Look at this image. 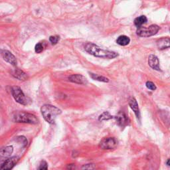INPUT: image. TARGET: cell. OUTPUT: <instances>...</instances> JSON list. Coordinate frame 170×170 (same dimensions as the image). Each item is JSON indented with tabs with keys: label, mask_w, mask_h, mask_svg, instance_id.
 Here are the masks:
<instances>
[{
	"label": "cell",
	"mask_w": 170,
	"mask_h": 170,
	"mask_svg": "<svg viewBox=\"0 0 170 170\" xmlns=\"http://www.w3.org/2000/svg\"><path fill=\"white\" fill-rule=\"evenodd\" d=\"M85 51L90 55H92L97 57L103 59H114L118 56V54L114 51L105 50L101 49L99 47L92 43H87L84 46Z\"/></svg>",
	"instance_id": "obj_1"
},
{
	"label": "cell",
	"mask_w": 170,
	"mask_h": 170,
	"mask_svg": "<svg viewBox=\"0 0 170 170\" xmlns=\"http://www.w3.org/2000/svg\"><path fill=\"white\" fill-rule=\"evenodd\" d=\"M42 116L49 124H54L57 116L61 114V110L55 106L51 104H44L41 108Z\"/></svg>",
	"instance_id": "obj_2"
},
{
	"label": "cell",
	"mask_w": 170,
	"mask_h": 170,
	"mask_svg": "<svg viewBox=\"0 0 170 170\" xmlns=\"http://www.w3.org/2000/svg\"><path fill=\"white\" fill-rule=\"evenodd\" d=\"M11 117V120L15 122L28 123L33 124H36L39 122V120L35 115L25 112H14L12 113Z\"/></svg>",
	"instance_id": "obj_3"
},
{
	"label": "cell",
	"mask_w": 170,
	"mask_h": 170,
	"mask_svg": "<svg viewBox=\"0 0 170 170\" xmlns=\"http://www.w3.org/2000/svg\"><path fill=\"white\" fill-rule=\"evenodd\" d=\"M159 30V27L157 25H152L148 28L140 27L137 29V34L140 37H148L156 35Z\"/></svg>",
	"instance_id": "obj_4"
},
{
	"label": "cell",
	"mask_w": 170,
	"mask_h": 170,
	"mask_svg": "<svg viewBox=\"0 0 170 170\" xmlns=\"http://www.w3.org/2000/svg\"><path fill=\"white\" fill-rule=\"evenodd\" d=\"M11 94L17 102L23 105H28L29 101L28 98L25 97L20 88L18 87H13L11 88Z\"/></svg>",
	"instance_id": "obj_5"
},
{
	"label": "cell",
	"mask_w": 170,
	"mask_h": 170,
	"mask_svg": "<svg viewBox=\"0 0 170 170\" xmlns=\"http://www.w3.org/2000/svg\"><path fill=\"white\" fill-rule=\"evenodd\" d=\"M117 146V141L114 138H105L101 140L99 146L102 150H111Z\"/></svg>",
	"instance_id": "obj_6"
},
{
	"label": "cell",
	"mask_w": 170,
	"mask_h": 170,
	"mask_svg": "<svg viewBox=\"0 0 170 170\" xmlns=\"http://www.w3.org/2000/svg\"><path fill=\"white\" fill-rule=\"evenodd\" d=\"M1 56L4 59V61H6V62L9 63V64H11V65L13 66L17 65V60L16 56H15L11 52H9V51L2 50Z\"/></svg>",
	"instance_id": "obj_7"
},
{
	"label": "cell",
	"mask_w": 170,
	"mask_h": 170,
	"mask_svg": "<svg viewBox=\"0 0 170 170\" xmlns=\"http://www.w3.org/2000/svg\"><path fill=\"white\" fill-rule=\"evenodd\" d=\"M18 158L17 157H12L6 159L1 165V170H11L18 162Z\"/></svg>",
	"instance_id": "obj_8"
},
{
	"label": "cell",
	"mask_w": 170,
	"mask_h": 170,
	"mask_svg": "<svg viewBox=\"0 0 170 170\" xmlns=\"http://www.w3.org/2000/svg\"><path fill=\"white\" fill-rule=\"evenodd\" d=\"M148 64H149V65L153 68V69L156 70V71L160 70L159 62L158 58H157L156 55H150L148 58Z\"/></svg>",
	"instance_id": "obj_9"
},
{
	"label": "cell",
	"mask_w": 170,
	"mask_h": 170,
	"mask_svg": "<svg viewBox=\"0 0 170 170\" xmlns=\"http://www.w3.org/2000/svg\"><path fill=\"white\" fill-rule=\"evenodd\" d=\"M128 104H129V106L130 107V108H131V109L135 113V114L137 116V118H140V113L138 104L136 100H135L134 97L130 98Z\"/></svg>",
	"instance_id": "obj_10"
},
{
	"label": "cell",
	"mask_w": 170,
	"mask_h": 170,
	"mask_svg": "<svg viewBox=\"0 0 170 170\" xmlns=\"http://www.w3.org/2000/svg\"><path fill=\"white\" fill-rule=\"evenodd\" d=\"M68 80L71 82L80 84V85H85L87 82V78L81 75H73L68 78Z\"/></svg>",
	"instance_id": "obj_11"
},
{
	"label": "cell",
	"mask_w": 170,
	"mask_h": 170,
	"mask_svg": "<svg viewBox=\"0 0 170 170\" xmlns=\"http://www.w3.org/2000/svg\"><path fill=\"white\" fill-rule=\"evenodd\" d=\"M116 122L118 125L121 126H124L128 124V118L125 115L124 112H120L118 113L117 116L116 117Z\"/></svg>",
	"instance_id": "obj_12"
},
{
	"label": "cell",
	"mask_w": 170,
	"mask_h": 170,
	"mask_svg": "<svg viewBox=\"0 0 170 170\" xmlns=\"http://www.w3.org/2000/svg\"><path fill=\"white\" fill-rule=\"evenodd\" d=\"M157 47L159 49H164L170 47V39L169 38H162L157 42Z\"/></svg>",
	"instance_id": "obj_13"
},
{
	"label": "cell",
	"mask_w": 170,
	"mask_h": 170,
	"mask_svg": "<svg viewBox=\"0 0 170 170\" xmlns=\"http://www.w3.org/2000/svg\"><path fill=\"white\" fill-rule=\"evenodd\" d=\"M13 75L16 78H18V79L20 80H26L28 78V75L26 73H25L23 71H21L20 69H18V68L15 70Z\"/></svg>",
	"instance_id": "obj_14"
},
{
	"label": "cell",
	"mask_w": 170,
	"mask_h": 170,
	"mask_svg": "<svg viewBox=\"0 0 170 170\" xmlns=\"http://www.w3.org/2000/svg\"><path fill=\"white\" fill-rule=\"evenodd\" d=\"M130 42V39L128 36L126 35H121L120 37H118L117 40H116V43L118 44V45H122V46H126L127 45H128Z\"/></svg>",
	"instance_id": "obj_15"
},
{
	"label": "cell",
	"mask_w": 170,
	"mask_h": 170,
	"mask_svg": "<svg viewBox=\"0 0 170 170\" xmlns=\"http://www.w3.org/2000/svg\"><path fill=\"white\" fill-rule=\"evenodd\" d=\"M147 20V19L146 16H141L138 17V18L135 19L134 24H135V26L138 27V28H140V27H142L143 24L146 23Z\"/></svg>",
	"instance_id": "obj_16"
},
{
	"label": "cell",
	"mask_w": 170,
	"mask_h": 170,
	"mask_svg": "<svg viewBox=\"0 0 170 170\" xmlns=\"http://www.w3.org/2000/svg\"><path fill=\"white\" fill-rule=\"evenodd\" d=\"M13 146H7L1 150V152H0V154H1V156L3 157H7L9 156L10 155L13 153Z\"/></svg>",
	"instance_id": "obj_17"
},
{
	"label": "cell",
	"mask_w": 170,
	"mask_h": 170,
	"mask_svg": "<svg viewBox=\"0 0 170 170\" xmlns=\"http://www.w3.org/2000/svg\"><path fill=\"white\" fill-rule=\"evenodd\" d=\"M89 74H90V76L92 78L93 80L100 81V82H104V83L109 82V79L104 77V76L96 75V74H93V73H89Z\"/></svg>",
	"instance_id": "obj_18"
},
{
	"label": "cell",
	"mask_w": 170,
	"mask_h": 170,
	"mask_svg": "<svg viewBox=\"0 0 170 170\" xmlns=\"http://www.w3.org/2000/svg\"><path fill=\"white\" fill-rule=\"evenodd\" d=\"M111 118H112V116L110 114L109 112H104L99 116V120L100 121H104V120H108L111 119Z\"/></svg>",
	"instance_id": "obj_19"
},
{
	"label": "cell",
	"mask_w": 170,
	"mask_h": 170,
	"mask_svg": "<svg viewBox=\"0 0 170 170\" xmlns=\"http://www.w3.org/2000/svg\"><path fill=\"white\" fill-rule=\"evenodd\" d=\"M44 49V46L41 43L37 44L35 47V51L37 53H41Z\"/></svg>",
	"instance_id": "obj_20"
},
{
	"label": "cell",
	"mask_w": 170,
	"mask_h": 170,
	"mask_svg": "<svg viewBox=\"0 0 170 170\" xmlns=\"http://www.w3.org/2000/svg\"><path fill=\"white\" fill-rule=\"evenodd\" d=\"M59 39H60L59 36L57 35L51 36L50 37H49V41H50L51 44H53V45H56V44L59 42Z\"/></svg>",
	"instance_id": "obj_21"
},
{
	"label": "cell",
	"mask_w": 170,
	"mask_h": 170,
	"mask_svg": "<svg viewBox=\"0 0 170 170\" xmlns=\"http://www.w3.org/2000/svg\"><path fill=\"white\" fill-rule=\"evenodd\" d=\"M37 170H48V165L45 160L41 161Z\"/></svg>",
	"instance_id": "obj_22"
},
{
	"label": "cell",
	"mask_w": 170,
	"mask_h": 170,
	"mask_svg": "<svg viewBox=\"0 0 170 170\" xmlns=\"http://www.w3.org/2000/svg\"><path fill=\"white\" fill-rule=\"evenodd\" d=\"M83 170H95V166L94 164H86L82 167Z\"/></svg>",
	"instance_id": "obj_23"
},
{
	"label": "cell",
	"mask_w": 170,
	"mask_h": 170,
	"mask_svg": "<svg viewBox=\"0 0 170 170\" xmlns=\"http://www.w3.org/2000/svg\"><path fill=\"white\" fill-rule=\"evenodd\" d=\"M146 87L150 90H154L156 89V85H155L152 82H150V81H147V82L146 84Z\"/></svg>",
	"instance_id": "obj_24"
},
{
	"label": "cell",
	"mask_w": 170,
	"mask_h": 170,
	"mask_svg": "<svg viewBox=\"0 0 170 170\" xmlns=\"http://www.w3.org/2000/svg\"><path fill=\"white\" fill-rule=\"evenodd\" d=\"M167 166H170V159H169L168 160H167Z\"/></svg>",
	"instance_id": "obj_25"
}]
</instances>
